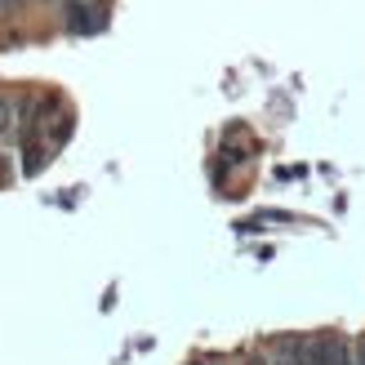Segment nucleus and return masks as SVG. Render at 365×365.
I'll return each instance as SVG.
<instances>
[{
    "instance_id": "f257e3e1",
    "label": "nucleus",
    "mask_w": 365,
    "mask_h": 365,
    "mask_svg": "<svg viewBox=\"0 0 365 365\" xmlns=\"http://www.w3.org/2000/svg\"><path fill=\"white\" fill-rule=\"evenodd\" d=\"M103 27V18H98V9H89V5H81V0H71L67 5V31H98Z\"/></svg>"
},
{
    "instance_id": "f03ea898",
    "label": "nucleus",
    "mask_w": 365,
    "mask_h": 365,
    "mask_svg": "<svg viewBox=\"0 0 365 365\" xmlns=\"http://www.w3.org/2000/svg\"><path fill=\"white\" fill-rule=\"evenodd\" d=\"M330 365H352V356H348V343H339V339H334V352H330Z\"/></svg>"
},
{
    "instance_id": "7ed1b4c3",
    "label": "nucleus",
    "mask_w": 365,
    "mask_h": 365,
    "mask_svg": "<svg viewBox=\"0 0 365 365\" xmlns=\"http://www.w3.org/2000/svg\"><path fill=\"white\" fill-rule=\"evenodd\" d=\"M272 365H299V356H294V343H285V348H281V356L272 361Z\"/></svg>"
},
{
    "instance_id": "20e7f679",
    "label": "nucleus",
    "mask_w": 365,
    "mask_h": 365,
    "mask_svg": "<svg viewBox=\"0 0 365 365\" xmlns=\"http://www.w3.org/2000/svg\"><path fill=\"white\" fill-rule=\"evenodd\" d=\"M9 130V98H0V134Z\"/></svg>"
},
{
    "instance_id": "39448f33",
    "label": "nucleus",
    "mask_w": 365,
    "mask_h": 365,
    "mask_svg": "<svg viewBox=\"0 0 365 365\" xmlns=\"http://www.w3.org/2000/svg\"><path fill=\"white\" fill-rule=\"evenodd\" d=\"M14 9H23V0H0V14H14Z\"/></svg>"
},
{
    "instance_id": "423d86ee",
    "label": "nucleus",
    "mask_w": 365,
    "mask_h": 365,
    "mask_svg": "<svg viewBox=\"0 0 365 365\" xmlns=\"http://www.w3.org/2000/svg\"><path fill=\"white\" fill-rule=\"evenodd\" d=\"M361 365H365V343H361Z\"/></svg>"
}]
</instances>
